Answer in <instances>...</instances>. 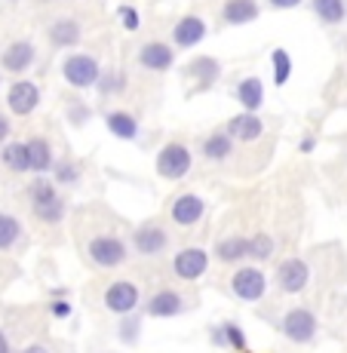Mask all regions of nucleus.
Instances as JSON below:
<instances>
[{
    "label": "nucleus",
    "mask_w": 347,
    "mask_h": 353,
    "mask_svg": "<svg viewBox=\"0 0 347 353\" xmlns=\"http://www.w3.org/2000/svg\"><path fill=\"white\" fill-rule=\"evenodd\" d=\"M52 181H56L59 188H77L80 166L74 160H56V166H52Z\"/></svg>",
    "instance_id": "nucleus-32"
},
{
    "label": "nucleus",
    "mask_w": 347,
    "mask_h": 353,
    "mask_svg": "<svg viewBox=\"0 0 347 353\" xmlns=\"http://www.w3.org/2000/svg\"><path fill=\"white\" fill-rule=\"evenodd\" d=\"M46 37H50V43L59 46V50H74V46L83 40V28H80V22L74 16H59L56 22L46 28Z\"/></svg>",
    "instance_id": "nucleus-21"
},
{
    "label": "nucleus",
    "mask_w": 347,
    "mask_h": 353,
    "mask_svg": "<svg viewBox=\"0 0 347 353\" xmlns=\"http://www.w3.org/2000/svg\"><path fill=\"white\" fill-rule=\"evenodd\" d=\"M86 258L101 270H114L129 261V246L120 234H92L86 240Z\"/></svg>",
    "instance_id": "nucleus-2"
},
{
    "label": "nucleus",
    "mask_w": 347,
    "mask_h": 353,
    "mask_svg": "<svg viewBox=\"0 0 347 353\" xmlns=\"http://www.w3.org/2000/svg\"><path fill=\"white\" fill-rule=\"evenodd\" d=\"M132 249L141 258H160L169 249V230L157 219H148L132 230Z\"/></svg>",
    "instance_id": "nucleus-6"
},
{
    "label": "nucleus",
    "mask_w": 347,
    "mask_h": 353,
    "mask_svg": "<svg viewBox=\"0 0 347 353\" xmlns=\"http://www.w3.org/2000/svg\"><path fill=\"white\" fill-rule=\"evenodd\" d=\"M280 329H283V335L289 338V341H295V344H310V341L317 338V332H319V323H317V316L310 314L308 307H289V310L283 314Z\"/></svg>",
    "instance_id": "nucleus-12"
},
{
    "label": "nucleus",
    "mask_w": 347,
    "mask_h": 353,
    "mask_svg": "<svg viewBox=\"0 0 347 353\" xmlns=\"http://www.w3.org/2000/svg\"><path fill=\"white\" fill-rule=\"evenodd\" d=\"M135 59H139V65L145 68V71L166 74L169 68L175 65V46L172 43H163V40H148V43L139 46Z\"/></svg>",
    "instance_id": "nucleus-16"
},
{
    "label": "nucleus",
    "mask_w": 347,
    "mask_h": 353,
    "mask_svg": "<svg viewBox=\"0 0 347 353\" xmlns=\"http://www.w3.org/2000/svg\"><path fill=\"white\" fill-rule=\"evenodd\" d=\"M3 151H0V163H3L10 172L22 175L28 172V148H25V141H3Z\"/></svg>",
    "instance_id": "nucleus-28"
},
{
    "label": "nucleus",
    "mask_w": 347,
    "mask_h": 353,
    "mask_svg": "<svg viewBox=\"0 0 347 353\" xmlns=\"http://www.w3.org/2000/svg\"><path fill=\"white\" fill-rule=\"evenodd\" d=\"M6 108H10V114H16V117H31L40 108V86L28 77L12 80L10 90H6Z\"/></svg>",
    "instance_id": "nucleus-13"
},
{
    "label": "nucleus",
    "mask_w": 347,
    "mask_h": 353,
    "mask_svg": "<svg viewBox=\"0 0 347 353\" xmlns=\"http://www.w3.org/2000/svg\"><path fill=\"white\" fill-rule=\"evenodd\" d=\"M234 99L240 101L243 111L258 114V111H261V105H264V83H261L258 77H243V80H237Z\"/></svg>",
    "instance_id": "nucleus-25"
},
{
    "label": "nucleus",
    "mask_w": 347,
    "mask_h": 353,
    "mask_svg": "<svg viewBox=\"0 0 347 353\" xmlns=\"http://www.w3.org/2000/svg\"><path fill=\"white\" fill-rule=\"evenodd\" d=\"M270 68H274V86H286L292 77V56L283 50V46H277V50H270Z\"/></svg>",
    "instance_id": "nucleus-30"
},
{
    "label": "nucleus",
    "mask_w": 347,
    "mask_h": 353,
    "mask_svg": "<svg viewBox=\"0 0 347 353\" xmlns=\"http://www.w3.org/2000/svg\"><path fill=\"white\" fill-rule=\"evenodd\" d=\"M219 16H221V25H230V28L252 25L255 19H261V3L258 0H224Z\"/></svg>",
    "instance_id": "nucleus-19"
},
{
    "label": "nucleus",
    "mask_w": 347,
    "mask_h": 353,
    "mask_svg": "<svg viewBox=\"0 0 347 353\" xmlns=\"http://www.w3.org/2000/svg\"><path fill=\"white\" fill-rule=\"evenodd\" d=\"M169 270H172L175 280L181 283H197L200 276H206L209 270V252L203 246H185L172 255L169 261Z\"/></svg>",
    "instance_id": "nucleus-7"
},
{
    "label": "nucleus",
    "mask_w": 347,
    "mask_h": 353,
    "mask_svg": "<svg viewBox=\"0 0 347 353\" xmlns=\"http://www.w3.org/2000/svg\"><path fill=\"white\" fill-rule=\"evenodd\" d=\"M268 286H270L268 274H264L261 268H255V264L237 268L234 276H230V295L243 304H258L264 295H268Z\"/></svg>",
    "instance_id": "nucleus-5"
},
{
    "label": "nucleus",
    "mask_w": 347,
    "mask_h": 353,
    "mask_svg": "<svg viewBox=\"0 0 347 353\" xmlns=\"http://www.w3.org/2000/svg\"><path fill=\"white\" fill-rule=\"evenodd\" d=\"M126 86H129V77L120 71V68H101V74H99V80H95L92 90L99 92L101 99H108V96H120V92H126Z\"/></svg>",
    "instance_id": "nucleus-27"
},
{
    "label": "nucleus",
    "mask_w": 347,
    "mask_h": 353,
    "mask_svg": "<svg viewBox=\"0 0 347 353\" xmlns=\"http://www.w3.org/2000/svg\"><path fill=\"white\" fill-rule=\"evenodd\" d=\"M277 252V240L270 234H255L249 236V258L252 261H268Z\"/></svg>",
    "instance_id": "nucleus-33"
},
{
    "label": "nucleus",
    "mask_w": 347,
    "mask_h": 353,
    "mask_svg": "<svg viewBox=\"0 0 347 353\" xmlns=\"http://www.w3.org/2000/svg\"><path fill=\"white\" fill-rule=\"evenodd\" d=\"M0 353H12V344L6 338V332H0Z\"/></svg>",
    "instance_id": "nucleus-42"
},
{
    "label": "nucleus",
    "mask_w": 347,
    "mask_h": 353,
    "mask_svg": "<svg viewBox=\"0 0 347 353\" xmlns=\"http://www.w3.org/2000/svg\"><path fill=\"white\" fill-rule=\"evenodd\" d=\"M65 117H68V123H71V126L80 129V126L90 123V108H86L80 99H71V101L65 105Z\"/></svg>",
    "instance_id": "nucleus-35"
},
{
    "label": "nucleus",
    "mask_w": 347,
    "mask_h": 353,
    "mask_svg": "<svg viewBox=\"0 0 347 353\" xmlns=\"http://www.w3.org/2000/svg\"><path fill=\"white\" fill-rule=\"evenodd\" d=\"M28 203H31V212L40 225H50L59 228L68 215V203L65 194L50 175H34L31 185H28Z\"/></svg>",
    "instance_id": "nucleus-1"
},
{
    "label": "nucleus",
    "mask_w": 347,
    "mask_h": 353,
    "mask_svg": "<svg viewBox=\"0 0 347 353\" xmlns=\"http://www.w3.org/2000/svg\"><path fill=\"white\" fill-rule=\"evenodd\" d=\"M185 77L190 80V92H209L221 80V62L215 56H200L194 62H188Z\"/></svg>",
    "instance_id": "nucleus-14"
},
{
    "label": "nucleus",
    "mask_w": 347,
    "mask_h": 353,
    "mask_svg": "<svg viewBox=\"0 0 347 353\" xmlns=\"http://www.w3.org/2000/svg\"><path fill=\"white\" fill-rule=\"evenodd\" d=\"M314 148H317V139H314V135H304V139H301V154H310Z\"/></svg>",
    "instance_id": "nucleus-41"
},
{
    "label": "nucleus",
    "mask_w": 347,
    "mask_h": 353,
    "mask_svg": "<svg viewBox=\"0 0 347 353\" xmlns=\"http://www.w3.org/2000/svg\"><path fill=\"white\" fill-rule=\"evenodd\" d=\"M185 310H188L185 295L172 286L157 289L145 304H141V316H151V320H172V316H181Z\"/></svg>",
    "instance_id": "nucleus-8"
},
{
    "label": "nucleus",
    "mask_w": 347,
    "mask_h": 353,
    "mask_svg": "<svg viewBox=\"0 0 347 353\" xmlns=\"http://www.w3.org/2000/svg\"><path fill=\"white\" fill-rule=\"evenodd\" d=\"M117 22H120V28L129 31V34H135V31L141 28L139 10H135V6H129V3H120V6H117Z\"/></svg>",
    "instance_id": "nucleus-36"
},
{
    "label": "nucleus",
    "mask_w": 347,
    "mask_h": 353,
    "mask_svg": "<svg viewBox=\"0 0 347 353\" xmlns=\"http://www.w3.org/2000/svg\"><path fill=\"white\" fill-rule=\"evenodd\" d=\"M209 338H212L215 347H228V344H224V332H221V325H212V329H209Z\"/></svg>",
    "instance_id": "nucleus-40"
},
{
    "label": "nucleus",
    "mask_w": 347,
    "mask_h": 353,
    "mask_svg": "<svg viewBox=\"0 0 347 353\" xmlns=\"http://www.w3.org/2000/svg\"><path fill=\"white\" fill-rule=\"evenodd\" d=\"M34 62H37V46H34L31 37L12 40V43H6L3 52H0V68H3L6 74H12V77H22V74H28V68Z\"/></svg>",
    "instance_id": "nucleus-10"
},
{
    "label": "nucleus",
    "mask_w": 347,
    "mask_h": 353,
    "mask_svg": "<svg viewBox=\"0 0 347 353\" xmlns=\"http://www.w3.org/2000/svg\"><path fill=\"white\" fill-rule=\"evenodd\" d=\"M50 314L56 316V320H68V316H71V304H68L65 298H52V301H50Z\"/></svg>",
    "instance_id": "nucleus-37"
},
{
    "label": "nucleus",
    "mask_w": 347,
    "mask_h": 353,
    "mask_svg": "<svg viewBox=\"0 0 347 353\" xmlns=\"http://www.w3.org/2000/svg\"><path fill=\"white\" fill-rule=\"evenodd\" d=\"M304 0H268L270 10H295V6H301Z\"/></svg>",
    "instance_id": "nucleus-39"
},
{
    "label": "nucleus",
    "mask_w": 347,
    "mask_h": 353,
    "mask_svg": "<svg viewBox=\"0 0 347 353\" xmlns=\"http://www.w3.org/2000/svg\"><path fill=\"white\" fill-rule=\"evenodd\" d=\"M194 169V154L185 141H169V145L160 148L157 160H154V172L160 175L163 181H185Z\"/></svg>",
    "instance_id": "nucleus-3"
},
{
    "label": "nucleus",
    "mask_w": 347,
    "mask_h": 353,
    "mask_svg": "<svg viewBox=\"0 0 347 353\" xmlns=\"http://www.w3.org/2000/svg\"><path fill=\"white\" fill-rule=\"evenodd\" d=\"M28 246V230L12 212L0 209V252H22Z\"/></svg>",
    "instance_id": "nucleus-20"
},
{
    "label": "nucleus",
    "mask_w": 347,
    "mask_h": 353,
    "mask_svg": "<svg viewBox=\"0 0 347 353\" xmlns=\"http://www.w3.org/2000/svg\"><path fill=\"white\" fill-rule=\"evenodd\" d=\"M101 304H105V310H111L114 316H123V314H132V310H139V304H141L139 283H132V280H114L111 286H105Z\"/></svg>",
    "instance_id": "nucleus-9"
},
{
    "label": "nucleus",
    "mask_w": 347,
    "mask_h": 353,
    "mask_svg": "<svg viewBox=\"0 0 347 353\" xmlns=\"http://www.w3.org/2000/svg\"><path fill=\"white\" fill-rule=\"evenodd\" d=\"M215 258H219L221 264H240V261H246L249 258V236H240V234H234V236H221L219 243H215Z\"/></svg>",
    "instance_id": "nucleus-26"
},
{
    "label": "nucleus",
    "mask_w": 347,
    "mask_h": 353,
    "mask_svg": "<svg viewBox=\"0 0 347 353\" xmlns=\"http://www.w3.org/2000/svg\"><path fill=\"white\" fill-rule=\"evenodd\" d=\"M219 325H221V332H224V344H228L230 350H240V353H246V350H249L246 332H243V325H240V323L228 320V323H219Z\"/></svg>",
    "instance_id": "nucleus-34"
},
{
    "label": "nucleus",
    "mask_w": 347,
    "mask_h": 353,
    "mask_svg": "<svg viewBox=\"0 0 347 353\" xmlns=\"http://www.w3.org/2000/svg\"><path fill=\"white\" fill-rule=\"evenodd\" d=\"M310 10L326 25H341L347 19V0H310Z\"/></svg>",
    "instance_id": "nucleus-29"
},
{
    "label": "nucleus",
    "mask_w": 347,
    "mask_h": 353,
    "mask_svg": "<svg viewBox=\"0 0 347 353\" xmlns=\"http://www.w3.org/2000/svg\"><path fill=\"white\" fill-rule=\"evenodd\" d=\"M141 323H145V316L141 314H123L120 316V325H117V338L123 344H139V338H141Z\"/></svg>",
    "instance_id": "nucleus-31"
},
{
    "label": "nucleus",
    "mask_w": 347,
    "mask_h": 353,
    "mask_svg": "<svg viewBox=\"0 0 347 353\" xmlns=\"http://www.w3.org/2000/svg\"><path fill=\"white\" fill-rule=\"evenodd\" d=\"M203 215H206V200L200 194L185 191L169 200V221L175 228H197L203 221Z\"/></svg>",
    "instance_id": "nucleus-11"
},
{
    "label": "nucleus",
    "mask_w": 347,
    "mask_h": 353,
    "mask_svg": "<svg viewBox=\"0 0 347 353\" xmlns=\"http://www.w3.org/2000/svg\"><path fill=\"white\" fill-rule=\"evenodd\" d=\"M274 280H277V289H280V292H286V295H298V292L308 289L310 268H308V261H304V258H286L280 268H277Z\"/></svg>",
    "instance_id": "nucleus-15"
},
{
    "label": "nucleus",
    "mask_w": 347,
    "mask_h": 353,
    "mask_svg": "<svg viewBox=\"0 0 347 353\" xmlns=\"http://www.w3.org/2000/svg\"><path fill=\"white\" fill-rule=\"evenodd\" d=\"M10 135H12V120L0 111V145H3V141H10Z\"/></svg>",
    "instance_id": "nucleus-38"
},
{
    "label": "nucleus",
    "mask_w": 347,
    "mask_h": 353,
    "mask_svg": "<svg viewBox=\"0 0 347 353\" xmlns=\"http://www.w3.org/2000/svg\"><path fill=\"white\" fill-rule=\"evenodd\" d=\"M22 353H50V347H43V344H28Z\"/></svg>",
    "instance_id": "nucleus-43"
},
{
    "label": "nucleus",
    "mask_w": 347,
    "mask_h": 353,
    "mask_svg": "<svg viewBox=\"0 0 347 353\" xmlns=\"http://www.w3.org/2000/svg\"><path fill=\"white\" fill-rule=\"evenodd\" d=\"M234 145H237V141L230 139L224 129H215V132H209L206 139H203L200 154H203V157H206L209 163H224V160L234 157Z\"/></svg>",
    "instance_id": "nucleus-24"
},
{
    "label": "nucleus",
    "mask_w": 347,
    "mask_h": 353,
    "mask_svg": "<svg viewBox=\"0 0 347 353\" xmlns=\"http://www.w3.org/2000/svg\"><path fill=\"white\" fill-rule=\"evenodd\" d=\"M224 132H228L234 141H240V145H249V141L261 139L264 120L258 117V114H252V111H240L237 117H230L228 123H224Z\"/></svg>",
    "instance_id": "nucleus-18"
},
{
    "label": "nucleus",
    "mask_w": 347,
    "mask_h": 353,
    "mask_svg": "<svg viewBox=\"0 0 347 353\" xmlns=\"http://www.w3.org/2000/svg\"><path fill=\"white\" fill-rule=\"evenodd\" d=\"M28 148V172L34 175H50L52 166H56V157H52V145L43 139V135H31L25 141Z\"/></svg>",
    "instance_id": "nucleus-23"
},
{
    "label": "nucleus",
    "mask_w": 347,
    "mask_h": 353,
    "mask_svg": "<svg viewBox=\"0 0 347 353\" xmlns=\"http://www.w3.org/2000/svg\"><path fill=\"white\" fill-rule=\"evenodd\" d=\"M101 74V62L92 52H71L62 62V77L71 90H92Z\"/></svg>",
    "instance_id": "nucleus-4"
},
{
    "label": "nucleus",
    "mask_w": 347,
    "mask_h": 353,
    "mask_svg": "<svg viewBox=\"0 0 347 353\" xmlns=\"http://www.w3.org/2000/svg\"><path fill=\"white\" fill-rule=\"evenodd\" d=\"M206 34H209L206 19L197 16V12H188V16H181L172 25V43H175V50H194L197 43L206 40Z\"/></svg>",
    "instance_id": "nucleus-17"
},
{
    "label": "nucleus",
    "mask_w": 347,
    "mask_h": 353,
    "mask_svg": "<svg viewBox=\"0 0 347 353\" xmlns=\"http://www.w3.org/2000/svg\"><path fill=\"white\" fill-rule=\"evenodd\" d=\"M105 126L114 139L120 141H135L141 135L139 117L132 111H123V108H114V111H105Z\"/></svg>",
    "instance_id": "nucleus-22"
}]
</instances>
